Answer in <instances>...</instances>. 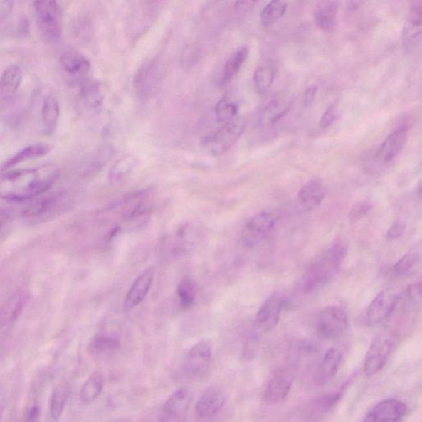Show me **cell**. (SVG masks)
Wrapping results in <instances>:
<instances>
[{
	"instance_id": "obj_1",
	"label": "cell",
	"mask_w": 422,
	"mask_h": 422,
	"mask_svg": "<svg viewBox=\"0 0 422 422\" xmlns=\"http://www.w3.org/2000/svg\"><path fill=\"white\" fill-rule=\"evenodd\" d=\"M59 176L60 170L53 164L6 172L0 175V198L11 201L33 199L50 190Z\"/></svg>"
},
{
	"instance_id": "obj_32",
	"label": "cell",
	"mask_w": 422,
	"mask_h": 422,
	"mask_svg": "<svg viewBox=\"0 0 422 422\" xmlns=\"http://www.w3.org/2000/svg\"><path fill=\"white\" fill-rule=\"evenodd\" d=\"M23 73L18 65H11L5 70L0 77V91L4 95H13L19 90L22 83Z\"/></svg>"
},
{
	"instance_id": "obj_43",
	"label": "cell",
	"mask_w": 422,
	"mask_h": 422,
	"mask_svg": "<svg viewBox=\"0 0 422 422\" xmlns=\"http://www.w3.org/2000/svg\"><path fill=\"white\" fill-rule=\"evenodd\" d=\"M317 93L316 86H310L305 90L303 97V105L305 107H310L314 102Z\"/></svg>"
},
{
	"instance_id": "obj_19",
	"label": "cell",
	"mask_w": 422,
	"mask_h": 422,
	"mask_svg": "<svg viewBox=\"0 0 422 422\" xmlns=\"http://www.w3.org/2000/svg\"><path fill=\"white\" fill-rule=\"evenodd\" d=\"M81 100L87 108L97 110L102 105L104 95L100 83L93 79L83 80L80 86Z\"/></svg>"
},
{
	"instance_id": "obj_34",
	"label": "cell",
	"mask_w": 422,
	"mask_h": 422,
	"mask_svg": "<svg viewBox=\"0 0 422 422\" xmlns=\"http://www.w3.org/2000/svg\"><path fill=\"white\" fill-rule=\"evenodd\" d=\"M68 397H69V388L65 384L59 385L52 394L50 401V411L51 418L54 421L60 419Z\"/></svg>"
},
{
	"instance_id": "obj_17",
	"label": "cell",
	"mask_w": 422,
	"mask_h": 422,
	"mask_svg": "<svg viewBox=\"0 0 422 422\" xmlns=\"http://www.w3.org/2000/svg\"><path fill=\"white\" fill-rule=\"evenodd\" d=\"M293 380L291 375L286 374H280L270 379L263 395L265 403L268 405L283 403L290 392Z\"/></svg>"
},
{
	"instance_id": "obj_41",
	"label": "cell",
	"mask_w": 422,
	"mask_h": 422,
	"mask_svg": "<svg viewBox=\"0 0 422 422\" xmlns=\"http://www.w3.org/2000/svg\"><path fill=\"white\" fill-rule=\"evenodd\" d=\"M405 223L401 221H396L393 223V226L389 228L386 233V237L390 239V241H394V239L402 237L405 233Z\"/></svg>"
},
{
	"instance_id": "obj_8",
	"label": "cell",
	"mask_w": 422,
	"mask_h": 422,
	"mask_svg": "<svg viewBox=\"0 0 422 422\" xmlns=\"http://www.w3.org/2000/svg\"><path fill=\"white\" fill-rule=\"evenodd\" d=\"M400 295L394 290L381 291L369 305L366 314L367 324L374 326L389 319L394 314Z\"/></svg>"
},
{
	"instance_id": "obj_3",
	"label": "cell",
	"mask_w": 422,
	"mask_h": 422,
	"mask_svg": "<svg viewBox=\"0 0 422 422\" xmlns=\"http://www.w3.org/2000/svg\"><path fill=\"white\" fill-rule=\"evenodd\" d=\"M33 7L41 38L48 43H58L62 28L60 9L56 0H34Z\"/></svg>"
},
{
	"instance_id": "obj_9",
	"label": "cell",
	"mask_w": 422,
	"mask_h": 422,
	"mask_svg": "<svg viewBox=\"0 0 422 422\" xmlns=\"http://www.w3.org/2000/svg\"><path fill=\"white\" fill-rule=\"evenodd\" d=\"M213 355V343L210 340H202L195 344L184 361V371L187 376L197 377L205 372L209 366Z\"/></svg>"
},
{
	"instance_id": "obj_14",
	"label": "cell",
	"mask_w": 422,
	"mask_h": 422,
	"mask_svg": "<svg viewBox=\"0 0 422 422\" xmlns=\"http://www.w3.org/2000/svg\"><path fill=\"white\" fill-rule=\"evenodd\" d=\"M408 137V127L403 126L395 129L380 145L376 159L382 164H388L393 161L403 149Z\"/></svg>"
},
{
	"instance_id": "obj_22",
	"label": "cell",
	"mask_w": 422,
	"mask_h": 422,
	"mask_svg": "<svg viewBox=\"0 0 422 422\" xmlns=\"http://www.w3.org/2000/svg\"><path fill=\"white\" fill-rule=\"evenodd\" d=\"M421 26V9L420 6H416L411 9L403 31L404 43L409 48L420 41Z\"/></svg>"
},
{
	"instance_id": "obj_24",
	"label": "cell",
	"mask_w": 422,
	"mask_h": 422,
	"mask_svg": "<svg viewBox=\"0 0 422 422\" xmlns=\"http://www.w3.org/2000/svg\"><path fill=\"white\" fill-rule=\"evenodd\" d=\"M421 260V247L416 246L399 260L392 269L395 278H405L413 273Z\"/></svg>"
},
{
	"instance_id": "obj_35",
	"label": "cell",
	"mask_w": 422,
	"mask_h": 422,
	"mask_svg": "<svg viewBox=\"0 0 422 422\" xmlns=\"http://www.w3.org/2000/svg\"><path fill=\"white\" fill-rule=\"evenodd\" d=\"M275 72L272 66H260L255 71L253 83L260 95L267 93L275 80Z\"/></svg>"
},
{
	"instance_id": "obj_37",
	"label": "cell",
	"mask_w": 422,
	"mask_h": 422,
	"mask_svg": "<svg viewBox=\"0 0 422 422\" xmlns=\"http://www.w3.org/2000/svg\"><path fill=\"white\" fill-rule=\"evenodd\" d=\"M178 296L184 309H190L195 304L196 298V285L191 279L181 281L178 288Z\"/></svg>"
},
{
	"instance_id": "obj_38",
	"label": "cell",
	"mask_w": 422,
	"mask_h": 422,
	"mask_svg": "<svg viewBox=\"0 0 422 422\" xmlns=\"http://www.w3.org/2000/svg\"><path fill=\"white\" fill-rule=\"evenodd\" d=\"M285 113V109L281 110L278 102H270L268 105L263 108V110L260 114L259 122L260 124L265 125L268 123H275L278 120L283 117Z\"/></svg>"
},
{
	"instance_id": "obj_25",
	"label": "cell",
	"mask_w": 422,
	"mask_h": 422,
	"mask_svg": "<svg viewBox=\"0 0 422 422\" xmlns=\"http://www.w3.org/2000/svg\"><path fill=\"white\" fill-rule=\"evenodd\" d=\"M288 7V3L286 0H270L260 12V24L264 28H269L278 23L284 16Z\"/></svg>"
},
{
	"instance_id": "obj_6",
	"label": "cell",
	"mask_w": 422,
	"mask_h": 422,
	"mask_svg": "<svg viewBox=\"0 0 422 422\" xmlns=\"http://www.w3.org/2000/svg\"><path fill=\"white\" fill-rule=\"evenodd\" d=\"M70 199L66 194L41 198L31 204L23 213L25 220L35 223L48 221L64 213L70 207Z\"/></svg>"
},
{
	"instance_id": "obj_15",
	"label": "cell",
	"mask_w": 422,
	"mask_h": 422,
	"mask_svg": "<svg viewBox=\"0 0 422 422\" xmlns=\"http://www.w3.org/2000/svg\"><path fill=\"white\" fill-rule=\"evenodd\" d=\"M155 270L154 265H150L139 274L128 291L125 300V308L132 310L145 299L153 285Z\"/></svg>"
},
{
	"instance_id": "obj_2",
	"label": "cell",
	"mask_w": 422,
	"mask_h": 422,
	"mask_svg": "<svg viewBox=\"0 0 422 422\" xmlns=\"http://www.w3.org/2000/svg\"><path fill=\"white\" fill-rule=\"evenodd\" d=\"M347 252L346 245L342 242H337L317 258L300 280V288L302 292H315L329 283L341 268Z\"/></svg>"
},
{
	"instance_id": "obj_7",
	"label": "cell",
	"mask_w": 422,
	"mask_h": 422,
	"mask_svg": "<svg viewBox=\"0 0 422 422\" xmlns=\"http://www.w3.org/2000/svg\"><path fill=\"white\" fill-rule=\"evenodd\" d=\"M347 327L348 315L342 307L327 306L317 316L316 329L325 339H337L344 334Z\"/></svg>"
},
{
	"instance_id": "obj_33",
	"label": "cell",
	"mask_w": 422,
	"mask_h": 422,
	"mask_svg": "<svg viewBox=\"0 0 422 422\" xmlns=\"http://www.w3.org/2000/svg\"><path fill=\"white\" fill-rule=\"evenodd\" d=\"M249 50L247 46H242L238 48L229 58L225 68H223L221 78L222 83H227L233 80V78L238 74L241 69L245 60L248 58Z\"/></svg>"
},
{
	"instance_id": "obj_4",
	"label": "cell",
	"mask_w": 422,
	"mask_h": 422,
	"mask_svg": "<svg viewBox=\"0 0 422 422\" xmlns=\"http://www.w3.org/2000/svg\"><path fill=\"white\" fill-rule=\"evenodd\" d=\"M246 124L242 118H234L203 139L202 147L212 156L226 154L241 139Z\"/></svg>"
},
{
	"instance_id": "obj_21",
	"label": "cell",
	"mask_w": 422,
	"mask_h": 422,
	"mask_svg": "<svg viewBox=\"0 0 422 422\" xmlns=\"http://www.w3.org/2000/svg\"><path fill=\"white\" fill-rule=\"evenodd\" d=\"M337 7L332 0H322L315 11V23L320 29L331 32L334 28Z\"/></svg>"
},
{
	"instance_id": "obj_30",
	"label": "cell",
	"mask_w": 422,
	"mask_h": 422,
	"mask_svg": "<svg viewBox=\"0 0 422 422\" xmlns=\"http://www.w3.org/2000/svg\"><path fill=\"white\" fill-rule=\"evenodd\" d=\"M51 149V148L50 145L46 144L30 145V147L19 151V152L15 154L14 157L7 161L4 166V169L7 170L9 169H12L14 167L24 162L26 160L41 157V156L48 154Z\"/></svg>"
},
{
	"instance_id": "obj_39",
	"label": "cell",
	"mask_w": 422,
	"mask_h": 422,
	"mask_svg": "<svg viewBox=\"0 0 422 422\" xmlns=\"http://www.w3.org/2000/svg\"><path fill=\"white\" fill-rule=\"evenodd\" d=\"M372 207L371 203L369 201H364L356 203L350 211L351 221H357L359 218L366 216L371 211Z\"/></svg>"
},
{
	"instance_id": "obj_27",
	"label": "cell",
	"mask_w": 422,
	"mask_h": 422,
	"mask_svg": "<svg viewBox=\"0 0 422 422\" xmlns=\"http://www.w3.org/2000/svg\"><path fill=\"white\" fill-rule=\"evenodd\" d=\"M137 166L138 160L137 158L132 155L126 156V157L119 159L112 167L110 172H109V180L113 184H121L132 174Z\"/></svg>"
},
{
	"instance_id": "obj_47",
	"label": "cell",
	"mask_w": 422,
	"mask_h": 422,
	"mask_svg": "<svg viewBox=\"0 0 422 422\" xmlns=\"http://www.w3.org/2000/svg\"><path fill=\"white\" fill-rule=\"evenodd\" d=\"M151 1H155V0H151Z\"/></svg>"
},
{
	"instance_id": "obj_18",
	"label": "cell",
	"mask_w": 422,
	"mask_h": 422,
	"mask_svg": "<svg viewBox=\"0 0 422 422\" xmlns=\"http://www.w3.org/2000/svg\"><path fill=\"white\" fill-rule=\"evenodd\" d=\"M342 362V353L337 348H330L322 357L316 369L315 382L322 386L334 378Z\"/></svg>"
},
{
	"instance_id": "obj_45",
	"label": "cell",
	"mask_w": 422,
	"mask_h": 422,
	"mask_svg": "<svg viewBox=\"0 0 422 422\" xmlns=\"http://www.w3.org/2000/svg\"><path fill=\"white\" fill-rule=\"evenodd\" d=\"M41 415V408L38 405H33L28 409L25 414L26 420L28 421H36L39 419Z\"/></svg>"
},
{
	"instance_id": "obj_23",
	"label": "cell",
	"mask_w": 422,
	"mask_h": 422,
	"mask_svg": "<svg viewBox=\"0 0 422 422\" xmlns=\"http://www.w3.org/2000/svg\"><path fill=\"white\" fill-rule=\"evenodd\" d=\"M60 65L71 75H85L90 69V63L77 51H67L61 56Z\"/></svg>"
},
{
	"instance_id": "obj_40",
	"label": "cell",
	"mask_w": 422,
	"mask_h": 422,
	"mask_svg": "<svg viewBox=\"0 0 422 422\" xmlns=\"http://www.w3.org/2000/svg\"><path fill=\"white\" fill-rule=\"evenodd\" d=\"M339 116L340 113L339 111H338L337 107L331 106L328 107L320 119V128L326 129L331 127L332 125L337 121Z\"/></svg>"
},
{
	"instance_id": "obj_12",
	"label": "cell",
	"mask_w": 422,
	"mask_h": 422,
	"mask_svg": "<svg viewBox=\"0 0 422 422\" xmlns=\"http://www.w3.org/2000/svg\"><path fill=\"white\" fill-rule=\"evenodd\" d=\"M285 300L283 295L275 292L264 302L256 316V325L263 332L274 329L280 319Z\"/></svg>"
},
{
	"instance_id": "obj_10",
	"label": "cell",
	"mask_w": 422,
	"mask_h": 422,
	"mask_svg": "<svg viewBox=\"0 0 422 422\" xmlns=\"http://www.w3.org/2000/svg\"><path fill=\"white\" fill-rule=\"evenodd\" d=\"M275 226L274 218L270 213L260 212L254 216L245 226L241 236V243L244 247L257 246L272 232Z\"/></svg>"
},
{
	"instance_id": "obj_28",
	"label": "cell",
	"mask_w": 422,
	"mask_h": 422,
	"mask_svg": "<svg viewBox=\"0 0 422 422\" xmlns=\"http://www.w3.org/2000/svg\"><path fill=\"white\" fill-rule=\"evenodd\" d=\"M326 189L320 182L311 181L306 184L299 191V200L302 204L307 207H316L320 206L325 199Z\"/></svg>"
},
{
	"instance_id": "obj_11",
	"label": "cell",
	"mask_w": 422,
	"mask_h": 422,
	"mask_svg": "<svg viewBox=\"0 0 422 422\" xmlns=\"http://www.w3.org/2000/svg\"><path fill=\"white\" fill-rule=\"evenodd\" d=\"M408 413V406L399 399H390L375 405L366 416L367 422H396Z\"/></svg>"
},
{
	"instance_id": "obj_20",
	"label": "cell",
	"mask_w": 422,
	"mask_h": 422,
	"mask_svg": "<svg viewBox=\"0 0 422 422\" xmlns=\"http://www.w3.org/2000/svg\"><path fill=\"white\" fill-rule=\"evenodd\" d=\"M343 397V390L337 391L321 396V397L312 400V402L307 406L305 413L306 416L312 418H317V416L325 415L328 411L335 408L336 405L340 402Z\"/></svg>"
},
{
	"instance_id": "obj_31",
	"label": "cell",
	"mask_w": 422,
	"mask_h": 422,
	"mask_svg": "<svg viewBox=\"0 0 422 422\" xmlns=\"http://www.w3.org/2000/svg\"><path fill=\"white\" fill-rule=\"evenodd\" d=\"M103 389V378L101 373H93L81 389L80 398L83 403L90 404L100 396Z\"/></svg>"
},
{
	"instance_id": "obj_5",
	"label": "cell",
	"mask_w": 422,
	"mask_h": 422,
	"mask_svg": "<svg viewBox=\"0 0 422 422\" xmlns=\"http://www.w3.org/2000/svg\"><path fill=\"white\" fill-rule=\"evenodd\" d=\"M397 341L398 335L392 330L384 331L375 337L364 362V371L368 377L383 369L394 351Z\"/></svg>"
},
{
	"instance_id": "obj_29",
	"label": "cell",
	"mask_w": 422,
	"mask_h": 422,
	"mask_svg": "<svg viewBox=\"0 0 422 422\" xmlns=\"http://www.w3.org/2000/svg\"><path fill=\"white\" fill-rule=\"evenodd\" d=\"M60 117V105L53 96L46 97L41 107V119H43L45 132L53 133Z\"/></svg>"
},
{
	"instance_id": "obj_42",
	"label": "cell",
	"mask_w": 422,
	"mask_h": 422,
	"mask_svg": "<svg viewBox=\"0 0 422 422\" xmlns=\"http://www.w3.org/2000/svg\"><path fill=\"white\" fill-rule=\"evenodd\" d=\"M14 0H0V22L6 19L13 12Z\"/></svg>"
},
{
	"instance_id": "obj_13",
	"label": "cell",
	"mask_w": 422,
	"mask_h": 422,
	"mask_svg": "<svg viewBox=\"0 0 422 422\" xmlns=\"http://www.w3.org/2000/svg\"><path fill=\"white\" fill-rule=\"evenodd\" d=\"M226 401L225 392L217 385H211L197 400L195 408L196 414L200 418H211L223 408Z\"/></svg>"
},
{
	"instance_id": "obj_44",
	"label": "cell",
	"mask_w": 422,
	"mask_h": 422,
	"mask_svg": "<svg viewBox=\"0 0 422 422\" xmlns=\"http://www.w3.org/2000/svg\"><path fill=\"white\" fill-rule=\"evenodd\" d=\"M258 0H238L236 4V11L238 13L247 12Z\"/></svg>"
},
{
	"instance_id": "obj_36",
	"label": "cell",
	"mask_w": 422,
	"mask_h": 422,
	"mask_svg": "<svg viewBox=\"0 0 422 422\" xmlns=\"http://www.w3.org/2000/svg\"><path fill=\"white\" fill-rule=\"evenodd\" d=\"M238 104L229 98H223L216 104L215 113L217 121L226 123L237 117Z\"/></svg>"
},
{
	"instance_id": "obj_26",
	"label": "cell",
	"mask_w": 422,
	"mask_h": 422,
	"mask_svg": "<svg viewBox=\"0 0 422 422\" xmlns=\"http://www.w3.org/2000/svg\"><path fill=\"white\" fill-rule=\"evenodd\" d=\"M120 344L121 341L118 337L107 333H98L92 338L88 350L93 356H100L117 350Z\"/></svg>"
},
{
	"instance_id": "obj_16",
	"label": "cell",
	"mask_w": 422,
	"mask_h": 422,
	"mask_svg": "<svg viewBox=\"0 0 422 422\" xmlns=\"http://www.w3.org/2000/svg\"><path fill=\"white\" fill-rule=\"evenodd\" d=\"M192 394L187 388H181L172 394L164 405V415L171 421L181 420L192 403Z\"/></svg>"
},
{
	"instance_id": "obj_46",
	"label": "cell",
	"mask_w": 422,
	"mask_h": 422,
	"mask_svg": "<svg viewBox=\"0 0 422 422\" xmlns=\"http://www.w3.org/2000/svg\"><path fill=\"white\" fill-rule=\"evenodd\" d=\"M3 406L0 404V418H1V416L3 414Z\"/></svg>"
}]
</instances>
